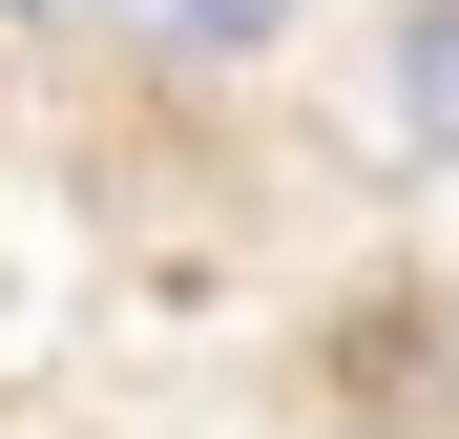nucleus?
I'll list each match as a JSON object with an SVG mask.
<instances>
[{
  "label": "nucleus",
  "mask_w": 459,
  "mask_h": 439,
  "mask_svg": "<svg viewBox=\"0 0 459 439\" xmlns=\"http://www.w3.org/2000/svg\"><path fill=\"white\" fill-rule=\"evenodd\" d=\"M105 22L168 63V84H251V63L292 42V0H105Z\"/></svg>",
  "instance_id": "nucleus-1"
},
{
  "label": "nucleus",
  "mask_w": 459,
  "mask_h": 439,
  "mask_svg": "<svg viewBox=\"0 0 459 439\" xmlns=\"http://www.w3.org/2000/svg\"><path fill=\"white\" fill-rule=\"evenodd\" d=\"M397 126L459 168V0H397Z\"/></svg>",
  "instance_id": "nucleus-2"
},
{
  "label": "nucleus",
  "mask_w": 459,
  "mask_h": 439,
  "mask_svg": "<svg viewBox=\"0 0 459 439\" xmlns=\"http://www.w3.org/2000/svg\"><path fill=\"white\" fill-rule=\"evenodd\" d=\"M22 22H42V0H22Z\"/></svg>",
  "instance_id": "nucleus-3"
}]
</instances>
